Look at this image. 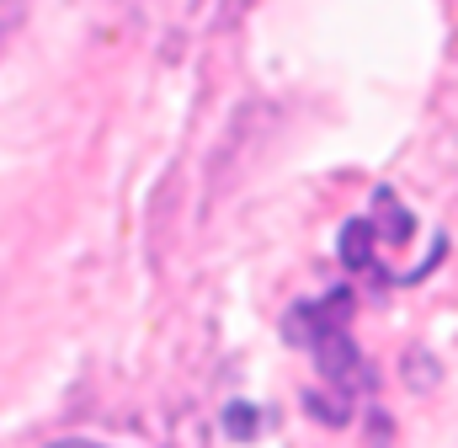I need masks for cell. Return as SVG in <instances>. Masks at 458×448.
I'll list each match as a JSON object with an SVG mask.
<instances>
[{"mask_svg": "<svg viewBox=\"0 0 458 448\" xmlns=\"http://www.w3.org/2000/svg\"><path fill=\"white\" fill-rule=\"evenodd\" d=\"M405 240H416V220L394 193H373V209L362 220L342 229V262L352 272H373L384 283H394L389 272V251H400Z\"/></svg>", "mask_w": 458, "mask_h": 448, "instance_id": "obj_1", "label": "cell"}, {"mask_svg": "<svg viewBox=\"0 0 458 448\" xmlns=\"http://www.w3.org/2000/svg\"><path fill=\"white\" fill-rule=\"evenodd\" d=\"M54 448H102V444H81V438H75V444H54Z\"/></svg>", "mask_w": 458, "mask_h": 448, "instance_id": "obj_3", "label": "cell"}, {"mask_svg": "<svg viewBox=\"0 0 458 448\" xmlns=\"http://www.w3.org/2000/svg\"><path fill=\"white\" fill-rule=\"evenodd\" d=\"M11 11H16V0H0V27L11 22Z\"/></svg>", "mask_w": 458, "mask_h": 448, "instance_id": "obj_2", "label": "cell"}]
</instances>
